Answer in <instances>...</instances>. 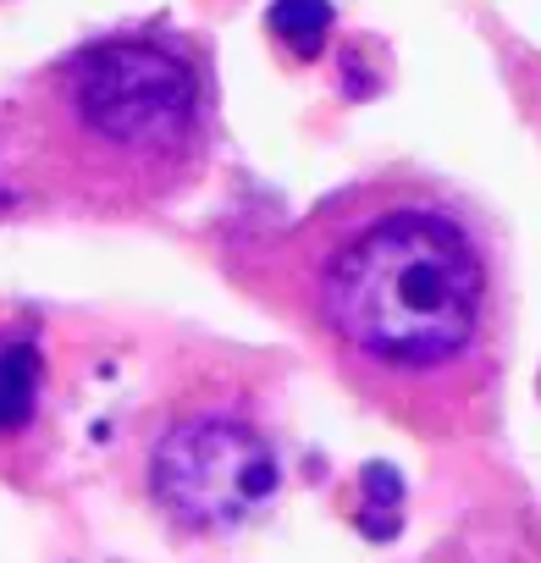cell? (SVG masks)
I'll list each match as a JSON object with an SVG mask.
<instances>
[{
  "label": "cell",
  "instance_id": "cell-2",
  "mask_svg": "<svg viewBox=\"0 0 541 563\" xmlns=\"http://www.w3.org/2000/svg\"><path fill=\"white\" fill-rule=\"evenodd\" d=\"M7 106L34 205L84 216H144L183 199L221 133L216 62L166 23L62 51Z\"/></svg>",
  "mask_w": 541,
  "mask_h": 563
},
{
  "label": "cell",
  "instance_id": "cell-4",
  "mask_svg": "<svg viewBox=\"0 0 541 563\" xmlns=\"http://www.w3.org/2000/svg\"><path fill=\"white\" fill-rule=\"evenodd\" d=\"M56 448V360L40 316L0 310V475L34 481Z\"/></svg>",
  "mask_w": 541,
  "mask_h": 563
},
{
  "label": "cell",
  "instance_id": "cell-5",
  "mask_svg": "<svg viewBox=\"0 0 541 563\" xmlns=\"http://www.w3.org/2000/svg\"><path fill=\"white\" fill-rule=\"evenodd\" d=\"M23 205H34V188H29V172H23L12 106H0V216H12V210H23Z\"/></svg>",
  "mask_w": 541,
  "mask_h": 563
},
{
  "label": "cell",
  "instance_id": "cell-1",
  "mask_svg": "<svg viewBox=\"0 0 541 563\" xmlns=\"http://www.w3.org/2000/svg\"><path fill=\"white\" fill-rule=\"evenodd\" d=\"M265 305L415 437H464L497 415L514 282L492 216L431 177H365L254 260Z\"/></svg>",
  "mask_w": 541,
  "mask_h": 563
},
{
  "label": "cell",
  "instance_id": "cell-3",
  "mask_svg": "<svg viewBox=\"0 0 541 563\" xmlns=\"http://www.w3.org/2000/svg\"><path fill=\"white\" fill-rule=\"evenodd\" d=\"M283 481L277 448L238 404H194L150 448V492L183 530H232Z\"/></svg>",
  "mask_w": 541,
  "mask_h": 563
}]
</instances>
